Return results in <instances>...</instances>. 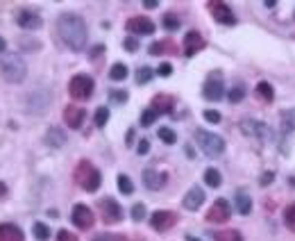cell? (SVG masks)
<instances>
[{
	"label": "cell",
	"instance_id": "1",
	"mask_svg": "<svg viewBox=\"0 0 295 241\" xmlns=\"http://www.w3.org/2000/svg\"><path fill=\"white\" fill-rule=\"evenodd\" d=\"M57 34L59 39L66 44V48L80 53L84 50L88 39V30H87V23L80 14H73V12H66L57 18Z\"/></svg>",
	"mask_w": 295,
	"mask_h": 241
},
{
	"label": "cell",
	"instance_id": "2",
	"mask_svg": "<svg viewBox=\"0 0 295 241\" xmlns=\"http://www.w3.org/2000/svg\"><path fill=\"white\" fill-rule=\"evenodd\" d=\"M0 73H2V77H5L7 82L18 84L25 80V75H28V64L23 61L21 55L7 53V55H2V60H0Z\"/></svg>",
	"mask_w": 295,
	"mask_h": 241
},
{
	"label": "cell",
	"instance_id": "3",
	"mask_svg": "<svg viewBox=\"0 0 295 241\" xmlns=\"http://www.w3.org/2000/svg\"><path fill=\"white\" fill-rule=\"evenodd\" d=\"M75 182H77L84 191L93 194V191H98V187H100L103 175H100V171H98L88 159H82L80 164L75 166Z\"/></svg>",
	"mask_w": 295,
	"mask_h": 241
},
{
	"label": "cell",
	"instance_id": "4",
	"mask_svg": "<svg viewBox=\"0 0 295 241\" xmlns=\"http://www.w3.org/2000/svg\"><path fill=\"white\" fill-rule=\"evenodd\" d=\"M195 141L202 148V152L209 155V157H221L225 152V139L221 135H214V132H206V130L198 128L195 130Z\"/></svg>",
	"mask_w": 295,
	"mask_h": 241
},
{
	"label": "cell",
	"instance_id": "5",
	"mask_svg": "<svg viewBox=\"0 0 295 241\" xmlns=\"http://www.w3.org/2000/svg\"><path fill=\"white\" fill-rule=\"evenodd\" d=\"M93 89H96L93 77L87 75V73H77V75H73V80L68 82V93H71L73 100H88L93 96Z\"/></svg>",
	"mask_w": 295,
	"mask_h": 241
},
{
	"label": "cell",
	"instance_id": "6",
	"mask_svg": "<svg viewBox=\"0 0 295 241\" xmlns=\"http://www.w3.org/2000/svg\"><path fill=\"white\" fill-rule=\"evenodd\" d=\"M241 132L248 136H257L261 143H270L273 141V128L270 125H266L261 120H241Z\"/></svg>",
	"mask_w": 295,
	"mask_h": 241
},
{
	"label": "cell",
	"instance_id": "7",
	"mask_svg": "<svg viewBox=\"0 0 295 241\" xmlns=\"http://www.w3.org/2000/svg\"><path fill=\"white\" fill-rule=\"evenodd\" d=\"M202 96H205V100H211V103L222 100V96H225V82H222V73H221V71H214V73L205 80Z\"/></svg>",
	"mask_w": 295,
	"mask_h": 241
},
{
	"label": "cell",
	"instance_id": "8",
	"mask_svg": "<svg viewBox=\"0 0 295 241\" xmlns=\"http://www.w3.org/2000/svg\"><path fill=\"white\" fill-rule=\"evenodd\" d=\"M98 211H100V219L107 223V226H114V223H120L123 221V207L114 200V198H103L98 203Z\"/></svg>",
	"mask_w": 295,
	"mask_h": 241
},
{
	"label": "cell",
	"instance_id": "9",
	"mask_svg": "<svg viewBox=\"0 0 295 241\" xmlns=\"http://www.w3.org/2000/svg\"><path fill=\"white\" fill-rule=\"evenodd\" d=\"M71 221H73V226H77L80 230H91V227H93V223H96V216H93L91 207H87V205L77 203V205L73 207Z\"/></svg>",
	"mask_w": 295,
	"mask_h": 241
},
{
	"label": "cell",
	"instance_id": "10",
	"mask_svg": "<svg viewBox=\"0 0 295 241\" xmlns=\"http://www.w3.org/2000/svg\"><path fill=\"white\" fill-rule=\"evenodd\" d=\"M206 7H209L211 16H214L218 23H222V25H234L236 23V16L232 14V9H229L227 2H221V0H209V2H206Z\"/></svg>",
	"mask_w": 295,
	"mask_h": 241
},
{
	"label": "cell",
	"instance_id": "11",
	"mask_svg": "<svg viewBox=\"0 0 295 241\" xmlns=\"http://www.w3.org/2000/svg\"><path fill=\"white\" fill-rule=\"evenodd\" d=\"M175 223H177V214L175 211H168V210H159L150 216V226L157 232H168Z\"/></svg>",
	"mask_w": 295,
	"mask_h": 241
},
{
	"label": "cell",
	"instance_id": "12",
	"mask_svg": "<svg viewBox=\"0 0 295 241\" xmlns=\"http://www.w3.org/2000/svg\"><path fill=\"white\" fill-rule=\"evenodd\" d=\"M229 214H232L229 203L225 198H218V200L209 207V211H206V221H209V223H227Z\"/></svg>",
	"mask_w": 295,
	"mask_h": 241
},
{
	"label": "cell",
	"instance_id": "13",
	"mask_svg": "<svg viewBox=\"0 0 295 241\" xmlns=\"http://www.w3.org/2000/svg\"><path fill=\"white\" fill-rule=\"evenodd\" d=\"M16 23L21 25L23 30H39V28L44 25V18H41L34 9H18Z\"/></svg>",
	"mask_w": 295,
	"mask_h": 241
},
{
	"label": "cell",
	"instance_id": "14",
	"mask_svg": "<svg viewBox=\"0 0 295 241\" xmlns=\"http://www.w3.org/2000/svg\"><path fill=\"white\" fill-rule=\"evenodd\" d=\"M166 182H168V175L163 173V171H157V168H146V171H143V184H146L150 191L163 189Z\"/></svg>",
	"mask_w": 295,
	"mask_h": 241
},
{
	"label": "cell",
	"instance_id": "15",
	"mask_svg": "<svg viewBox=\"0 0 295 241\" xmlns=\"http://www.w3.org/2000/svg\"><path fill=\"white\" fill-rule=\"evenodd\" d=\"M125 28L130 32H134V34H152L155 32V23L150 21L148 16H132Z\"/></svg>",
	"mask_w": 295,
	"mask_h": 241
},
{
	"label": "cell",
	"instance_id": "16",
	"mask_svg": "<svg viewBox=\"0 0 295 241\" xmlns=\"http://www.w3.org/2000/svg\"><path fill=\"white\" fill-rule=\"evenodd\" d=\"M202 203H205V191L193 184V187L186 191L182 205H184V210H189V211H198L200 207H202Z\"/></svg>",
	"mask_w": 295,
	"mask_h": 241
},
{
	"label": "cell",
	"instance_id": "17",
	"mask_svg": "<svg viewBox=\"0 0 295 241\" xmlns=\"http://www.w3.org/2000/svg\"><path fill=\"white\" fill-rule=\"evenodd\" d=\"M84 116H87V112L77 105H68L64 109V120H66V125L71 130H80L82 123H84Z\"/></svg>",
	"mask_w": 295,
	"mask_h": 241
},
{
	"label": "cell",
	"instance_id": "18",
	"mask_svg": "<svg viewBox=\"0 0 295 241\" xmlns=\"http://www.w3.org/2000/svg\"><path fill=\"white\" fill-rule=\"evenodd\" d=\"M205 45H206V41L202 39L200 32H186V37H184V55L186 57H193V55L200 53Z\"/></svg>",
	"mask_w": 295,
	"mask_h": 241
},
{
	"label": "cell",
	"instance_id": "19",
	"mask_svg": "<svg viewBox=\"0 0 295 241\" xmlns=\"http://www.w3.org/2000/svg\"><path fill=\"white\" fill-rule=\"evenodd\" d=\"M173 107H175V98L173 96H168V93H157L155 98H152L150 109H155L157 114H170Z\"/></svg>",
	"mask_w": 295,
	"mask_h": 241
},
{
	"label": "cell",
	"instance_id": "20",
	"mask_svg": "<svg viewBox=\"0 0 295 241\" xmlns=\"http://www.w3.org/2000/svg\"><path fill=\"white\" fill-rule=\"evenodd\" d=\"M0 241H25V234L14 223H0Z\"/></svg>",
	"mask_w": 295,
	"mask_h": 241
},
{
	"label": "cell",
	"instance_id": "21",
	"mask_svg": "<svg viewBox=\"0 0 295 241\" xmlns=\"http://www.w3.org/2000/svg\"><path fill=\"white\" fill-rule=\"evenodd\" d=\"M150 55H175L177 53V45L173 39H162V41H155V44L148 48Z\"/></svg>",
	"mask_w": 295,
	"mask_h": 241
},
{
	"label": "cell",
	"instance_id": "22",
	"mask_svg": "<svg viewBox=\"0 0 295 241\" xmlns=\"http://www.w3.org/2000/svg\"><path fill=\"white\" fill-rule=\"evenodd\" d=\"M234 205H236V211H238V214L248 216V214L252 211V198L248 196V191L238 189V191L234 194Z\"/></svg>",
	"mask_w": 295,
	"mask_h": 241
},
{
	"label": "cell",
	"instance_id": "23",
	"mask_svg": "<svg viewBox=\"0 0 295 241\" xmlns=\"http://www.w3.org/2000/svg\"><path fill=\"white\" fill-rule=\"evenodd\" d=\"M50 148H61L64 143H66V135L61 132V128H50L45 132V139H44Z\"/></svg>",
	"mask_w": 295,
	"mask_h": 241
},
{
	"label": "cell",
	"instance_id": "24",
	"mask_svg": "<svg viewBox=\"0 0 295 241\" xmlns=\"http://www.w3.org/2000/svg\"><path fill=\"white\" fill-rule=\"evenodd\" d=\"M254 93H257V98L261 100V103H266V105H270V103L275 100V91L268 82H259L257 89H254Z\"/></svg>",
	"mask_w": 295,
	"mask_h": 241
},
{
	"label": "cell",
	"instance_id": "25",
	"mask_svg": "<svg viewBox=\"0 0 295 241\" xmlns=\"http://www.w3.org/2000/svg\"><path fill=\"white\" fill-rule=\"evenodd\" d=\"M281 130L284 132H293L295 130V107L281 112Z\"/></svg>",
	"mask_w": 295,
	"mask_h": 241
},
{
	"label": "cell",
	"instance_id": "26",
	"mask_svg": "<svg viewBox=\"0 0 295 241\" xmlns=\"http://www.w3.org/2000/svg\"><path fill=\"white\" fill-rule=\"evenodd\" d=\"M32 234H34L37 241H48L50 239V227L45 226V223H41V221H37V223L32 226Z\"/></svg>",
	"mask_w": 295,
	"mask_h": 241
},
{
	"label": "cell",
	"instance_id": "27",
	"mask_svg": "<svg viewBox=\"0 0 295 241\" xmlns=\"http://www.w3.org/2000/svg\"><path fill=\"white\" fill-rule=\"evenodd\" d=\"M214 241H243V237L238 230H221V232H216Z\"/></svg>",
	"mask_w": 295,
	"mask_h": 241
},
{
	"label": "cell",
	"instance_id": "28",
	"mask_svg": "<svg viewBox=\"0 0 295 241\" xmlns=\"http://www.w3.org/2000/svg\"><path fill=\"white\" fill-rule=\"evenodd\" d=\"M205 182H206V184H209L211 189H216V187H221L222 178H221V173H218L216 168H206V171H205Z\"/></svg>",
	"mask_w": 295,
	"mask_h": 241
},
{
	"label": "cell",
	"instance_id": "29",
	"mask_svg": "<svg viewBox=\"0 0 295 241\" xmlns=\"http://www.w3.org/2000/svg\"><path fill=\"white\" fill-rule=\"evenodd\" d=\"M109 77H111V80H116V82L125 80V77H127V66H125V64H120V61H118V64H114V66H111V71H109Z\"/></svg>",
	"mask_w": 295,
	"mask_h": 241
},
{
	"label": "cell",
	"instance_id": "30",
	"mask_svg": "<svg viewBox=\"0 0 295 241\" xmlns=\"http://www.w3.org/2000/svg\"><path fill=\"white\" fill-rule=\"evenodd\" d=\"M152 77H155V71L150 66H141L139 71H136V84H148Z\"/></svg>",
	"mask_w": 295,
	"mask_h": 241
},
{
	"label": "cell",
	"instance_id": "31",
	"mask_svg": "<svg viewBox=\"0 0 295 241\" xmlns=\"http://www.w3.org/2000/svg\"><path fill=\"white\" fill-rule=\"evenodd\" d=\"M93 241H143L139 239H132V237H125V234H98Z\"/></svg>",
	"mask_w": 295,
	"mask_h": 241
},
{
	"label": "cell",
	"instance_id": "32",
	"mask_svg": "<svg viewBox=\"0 0 295 241\" xmlns=\"http://www.w3.org/2000/svg\"><path fill=\"white\" fill-rule=\"evenodd\" d=\"M93 120H96L98 128H104V125H107V120H109V109H107V107H98Z\"/></svg>",
	"mask_w": 295,
	"mask_h": 241
},
{
	"label": "cell",
	"instance_id": "33",
	"mask_svg": "<svg viewBox=\"0 0 295 241\" xmlns=\"http://www.w3.org/2000/svg\"><path fill=\"white\" fill-rule=\"evenodd\" d=\"M118 189H120V194L130 196V194L134 191V184H132V180H130L127 175H118Z\"/></svg>",
	"mask_w": 295,
	"mask_h": 241
},
{
	"label": "cell",
	"instance_id": "34",
	"mask_svg": "<svg viewBox=\"0 0 295 241\" xmlns=\"http://www.w3.org/2000/svg\"><path fill=\"white\" fill-rule=\"evenodd\" d=\"M245 98V89L243 87H241V84H238V87H234V89H229V93H227V100L229 103H241V100Z\"/></svg>",
	"mask_w": 295,
	"mask_h": 241
},
{
	"label": "cell",
	"instance_id": "35",
	"mask_svg": "<svg viewBox=\"0 0 295 241\" xmlns=\"http://www.w3.org/2000/svg\"><path fill=\"white\" fill-rule=\"evenodd\" d=\"M157 135H159V139H162L163 143H168V146H173V143L177 141V135L170 128H159V132H157Z\"/></svg>",
	"mask_w": 295,
	"mask_h": 241
},
{
	"label": "cell",
	"instance_id": "36",
	"mask_svg": "<svg viewBox=\"0 0 295 241\" xmlns=\"http://www.w3.org/2000/svg\"><path fill=\"white\" fill-rule=\"evenodd\" d=\"M163 28L168 32H175V30H179V21H177V16L175 14H163Z\"/></svg>",
	"mask_w": 295,
	"mask_h": 241
},
{
	"label": "cell",
	"instance_id": "37",
	"mask_svg": "<svg viewBox=\"0 0 295 241\" xmlns=\"http://www.w3.org/2000/svg\"><path fill=\"white\" fill-rule=\"evenodd\" d=\"M143 219H146V205H143V203H136L132 207V221H134V223H141Z\"/></svg>",
	"mask_w": 295,
	"mask_h": 241
},
{
	"label": "cell",
	"instance_id": "38",
	"mask_svg": "<svg viewBox=\"0 0 295 241\" xmlns=\"http://www.w3.org/2000/svg\"><path fill=\"white\" fill-rule=\"evenodd\" d=\"M284 221H286V226L295 232V203L288 205L286 210H284Z\"/></svg>",
	"mask_w": 295,
	"mask_h": 241
},
{
	"label": "cell",
	"instance_id": "39",
	"mask_svg": "<svg viewBox=\"0 0 295 241\" xmlns=\"http://www.w3.org/2000/svg\"><path fill=\"white\" fill-rule=\"evenodd\" d=\"M155 120H157V112H155V109H146V112L141 114V125H143V128H150Z\"/></svg>",
	"mask_w": 295,
	"mask_h": 241
},
{
	"label": "cell",
	"instance_id": "40",
	"mask_svg": "<svg viewBox=\"0 0 295 241\" xmlns=\"http://www.w3.org/2000/svg\"><path fill=\"white\" fill-rule=\"evenodd\" d=\"M109 98L118 105H125L127 103V91H109Z\"/></svg>",
	"mask_w": 295,
	"mask_h": 241
},
{
	"label": "cell",
	"instance_id": "41",
	"mask_svg": "<svg viewBox=\"0 0 295 241\" xmlns=\"http://www.w3.org/2000/svg\"><path fill=\"white\" fill-rule=\"evenodd\" d=\"M123 48H125L127 53H136V50H139V41L134 37H127L125 41H123Z\"/></svg>",
	"mask_w": 295,
	"mask_h": 241
},
{
	"label": "cell",
	"instance_id": "42",
	"mask_svg": "<svg viewBox=\"0 0 295 241\" xmlns=\"http://www.w3.org/2000/svg\"><path fill=\"white\" fill-rule=\"evenodd\" d=\"M57 241H77L73 232H68V230H59L57 232Z\"/></svg>",
	"mask_w": 295,
	"mask_h": 241
},
{
	"label": "cell",
	"instance_id": "43",
	"mask_svg": "<svg viewBox=\"0 0 295 241\" xmlns=\"http://www.w3.org/2000/svg\"><path fill=\"white\" fill-rule=\"evenodd\" d=\"M21 48H25V50H39V41H34V39H23Z\"/></svg>",
	"mask_w": 295,
	"mask_h": 241
},
{
	"label": "cell",
	"instance_id": "44",
	"mask_svg": "<svg viewBox=\"0 0 295 241\" xmlns=\"http://www.w3.org/2000/svg\"><path fill=\"white\" fill-rule=\"evenodd\" d=\"M202 116H205V119L209 120V123H221V114L214 112V109H206V112L202 114Z\"/></svg>",
	"mask_w": 295,
	"mask_h": 241
},
{
	"label": "cell",
	"instance_id": "45",
	"mask_svg": "<svg viewBox=\"0 0 295 241\" xmlns=\"http://www.w3.org/2000/svg\"><path fill=\"white\" fill-rule=\"evenodd\" d=\"M157 73H159V75H162V77H168V75H170V73H173V66H170L168 61H163L162 66L157 68Z\"/></svg>",
	"mask_w": 295,
	"mask_h": 241
},
{
	"label": "cell",
	"instance_id": "46",
	"mask_svg": "<svg viewBox=\"0 0 295 241\" xmlns=\"http://www.w3.org/2000/svg\"><path fill=\"white\" fill-rule=\"evenodd\" d=\"M148 151H150V141H148V139H141L136 152H139V155H148Z\"/></svg>",
	"mask_w": 295,
	"mask_h": 241
},
{
	"label": "cell",
	"instance_id": "47",
	"mask_svg": "<svg viewBox=\"0 0 295 241\" xmlns=\"http://www.w3.org/2000/svg\"><path fill=\"white\" fill-rule=\"evenodd\" d=\"M9 196V189H7V184L5 182H0V200H5V198Z\"/></svg>",
	"mask_w": 295,
	"mask_h": 241
},
{
	"label": "cell",
	"instance_id": "48",
	"mask_svg": "<svg viewBox=\"0 0 295 241\" xmlns=\"http://www.w3.org/2000/svg\"><path fill=\"white\" fill-rule=\"evenodd\" d=\"M273 178H275L273 173H266V175H261V178H259V182L266 187V184H270V182H273Z\"/></svg>",
	"mask_w": 295,
	"mask_h": 241
},
{
	"label": "cell",
	"instance_id": "49",
	"mask_svg": "<svg viewBox=\"0 0 295 241\" xmlns=\"http://www.w3.org/2000/svg\"><path fill=\"white\" fill-rule=\"evenodd\" d=\"M104 53V45H96L93 50H91V60H96L98 55H103Z\"/></svg>",
	"mask_w": 295,
	"mask_h": 241
},
{
	"label": "cell",
	"instance_id": "50",
	"mask_svg": "<svg viewBox=\"0 0 295 241\" xmlns=\"http://www.w3.org/2000/svg\"><path fill=\"white\" fill-rule=\"evenodd\" d=\"M143 7L155 9V7H159V2H157V0H146V2H143Z\"/></svg>",
	"mask_w": 295,
	"mask_h": 241
},
{
	"label": "cell",
	"instance_id": "51",
	"mask_svg": "<svg viewBox=\"0 0 295 241\" xmlns=\"http://www.w3.org/2000/svg\"><path fill=\"white\" fill-rule=\"evenodd\" d=\"M125 141H127V146H132V141H134V130H127Z\"/></svg>",
	"mask_w": 295,
	"mask_h": 241
},
{
	"label": "cell",
	"instance_id": "52",
	"mask_svg": "<svg viewBox=\"0 0 295 241\" xmlns=\"http://www.w3.org/2000/svg\"><path fill=\"white\" fill-rule=\"evenodd\" d=\"M184 152H186V157H195V152H193V148H191V146H186V148H184Z\"/></svg>",
	"mask_w": 295,
	"mask_h": 241
},
{
	"label": "cell",
	"instance_id": "53",
	"mask_svg": "<svg viewBox=\"0 0 295 241\" xmlns=\"http://www.w3.org/2000/svg\"><path fill=\"white\" fill-rule=\"evenodd\" d=\"M2 50H7V41H5V39L0 37V53H2Z\"/></svg>",
	"mask_w": 295,
	"mask_h": 241
},
{
	"label": "cell",
	"instance_id": "54",
	"mask_svg": "<svg viewBox=\"0 0 295 241\" xmlns=\"http://www.w3.org/2000/svg\"><path fill=\"white\" fill-rule=\"evenodd\" d=\"M186 239H189V241H198V239H193V237H186Z\"/></svg>",
	"mask_w": 295,
	"mask_h": 241
}]
</instances>
